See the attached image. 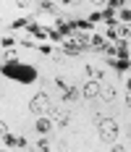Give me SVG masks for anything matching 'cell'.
Wrapping results in <instances>:
<instances>
[{
  "instance_id": "cell-24",
  "label": "cell",
  "mask_w": 131,
  "mask_h": 152,
  "mask_svg": "<svg viewBox=\"0 0 131 152\" xmlns=\"http://www.w3.org/2000/svg\"><path fill=\"white\" fill-rule=\"evenodd\" d=\"M92 3H105V0H92Z\"/></svg>"
},
{
  "instance_id": "cell-9",
  "label": "cell",
  "mask_w": 131,
  "mask_h": 152,
  "mask_svg": "<svg viewBox=\"0 0 131 152\" xmlns=\"http://www.w3.org/2000/svg\"><path fill=\"white\" fill-rule=\"evenodd\" d=\"M116 55H118V58H126V61H129V42H126V39H121V42H118Z\"/></svg>"
},
{
  "instance_id": "cell-16",
  "label": "cell",
  "mask_w": 131,
  "mask_h": 152,
  "mask_svg": "<svg viewBox=\"0 0 131 152\" xmlns=\"http://www.w3.org/2000/svg\"><path fill=\"white\" fill-rule=\"evenodd\" d=\"M13 45H16L13 37H3V47H13Z\"/></svg>"
},
{
  "instance_id": "cell-11",
  "label": "cell",
  "mask_w": 131,
  "mask_h": 152,
  "mask_svg": "<svg viewBox=\"0 0 131 152\" xmlns=\"http://www.w3.org/2000/svg\"><path fill=\"white\" fill-rule=\"evenodd\" d=\"M100 94L108 100V102H110V100H116V89H113V87H108V84H102V87H100Z\"/></svg>"
},
{
  "instance_id": "cell-3",
  "label": "cell",
  "mask_w": 131,
  "mask_h": 152,
  "mask_svg": "<svg viewBox=\"0 0 131 152\" xmlns=\"http://www.w3.org/2000/svg\"><path fill=\"white\" fill-rule=\"evenodd\" d=\"M50 97L45 94V92H40V94H34L31 97V102H29V110L34 113V115H47L50 113Z\"/></svg>"
},
{
  "instance_id": "cell-20",
  "label": "cell",
  "mask_w": 131,
  "mask_h": 152,
  "mask_svg": "<svg viewBox=\"0 0 131 152\" xmlns=\"http://www.w3.org/2000/svg\"><path fill=\"white\" fill-rule=\"evenodd\" d=\"M121 3H123V0H110V8H118Z\"/></svg>"
},
{
  "instance_id": "cell-8",
  "label": "cell",
  "mask_w": 131,
  "mask_h": 152,
  "mask_svg": "<svg viewBox=\"0 0 131 152\" xmlns=\"http://www.w3.org/2000/svg\"><path fill=\"white\" fill-rule=\"evenodd\" d=\"M26 29L31 31V34H34V37H40V39H47V29H40V26H37V24H26Z\"/></svg>"
},
{
  "instance_id": "cell-2",
  "label": "cell",
  "mask_w": 131,
  "mask_h": 152,
  "mask_svg": "<svg viewBox=\"0 0 131 152\" xmlns=\"http://www.w3.org/2000/svg\"><path fill=\"white\" fill-rule=\"evenodd\" d=\"M97 129H100V139L102 142H116V137H118V126H116V121L113 118H97Z\"/></svg>"
},
{
  "instance_id": "cell-15",
  "label": "cell",
  "mask_w": 131,
  "mask_h": 152,
  "mask_svg": "<svg viewBox=\"0 0 131 152\" xmlns=\"http://www.w3.org/2000/svg\"><path fill=\"white\" fill-rule=\"evenodd\" d=\"M3 144H5V147H13V144H18V139L11 137V134H3Z\"/></svg>"
},
{
  "instance_id": "cell-7",
  "label": "cell",
  "mask_w": 131,
  "mask_h": 152,
  "mask_svg": "<svg viewBox=\"0 0 131 152\" xmlns=\"http://www.w3.org/2000/svg\"><path fill=\"white\" fill-rule=\"evenodd\" d=\"M63 100H66V102L79 100V89H76V87H66V89H63Z\"/></svg>"
},
{
  "instance_id": "cell-12",
  "label": "cell",
  "mask_w": 131,
  "mask_h": 152,
  "mask_svg": "<svg viewBox=\"0 0 131 152\" xmlns=\"http://www.w3.org/2000/svg\"><path fill=\"white\" fill-rule=\"evenodd\" d=\"M73 29H76L73 24H68V21H63V18H58V31H60V34H71Z\"/></svg>"
},
{
  "instance_id": "cell-5",
  "label": "cell",
  "mask_w": 131,
  "mask_h": 152,
  "mask_svg": "<svg viewBox=\"0 0 131 152\" xmlns=\"http://www.w3.org/2000/svg\"><path fill=\"white\" fill-rule=\"evenodd\" d=\"M100 81H87V84H84V97H97V94H100Z\"/></svg>"
},
{
  "instance_id": "cell-18",
  "label": "cell",
  "mask_w": 131,
  "mask_h": 152,
  "mask_svg": "<svg viewBox=\"0 0 131 152\" xmlns=\"http://www.w3.org/2000/svg\"><path fill=\"white\" fill-rule=\"evenodd\" d=\"M37 150H42V152H47V150H50V144H47V142H45V139H42V142H40V144H37Z\"/></svg>"
},
{
  "instance_id": "cell-23",
  "label": "cell",
  "mask_w": 131,
  "mask_h": 152,
  "mask_svg": "<svg viewBox=\"0 0 131 152\" xmlns=\"http://www.w3.org/2000/svg\"><path fill=\"white\" fill-rule=\"evenodd\" d=\"M126 89H131V79H129V81H126Z\"/></svg>"
},
{
  "instance_id": "cell-25",
  "label": "cell",
  "mask_w": 131,
  "mask_h": 152,
  "mask_svg": "<svg viewBox=\"0 0 131 152\" xmlns=\"http://www.w3.org/2000/svg\"><path fill=\"white\" fill-rule=\"evenodd\" d=\"M129 137H131V129H129Z\"/></svg>"
},
{
  "instance_id": "cell-21",
  "label": "cell",
  "mask_w": 131,
  "mask_h": 152,
  "mask_svg": "<svg viewBox=\"0 0 131 152\" xmlns=\"http://www.w3.org/2000/svg\"><path fill=\"white\" fill-rule=\"evenodd\" d=\"M66 5H79V0H63Z\"/></svg>"
},
{
  "instance_id": "cell-14",
  "label": "cell",
  "mask_w": 131,
  "mask_h": 152,
  "mask_svg": "<svg viewBox=\"0 0 131 152\" xmlns=\"http://www.w3.org/2000/svg\"><path fill=\"white\" fill-rule=\"evenodd\" d=\"M118 39H129V37H131V26H118Z\"/></svg>"
},
{
  "instance_id": "cell-1",
  "label": "cell",
  "mask_w": 131,
  "mask_h": 152,
  "mask_svg": "<svg viewBox=\"0 0 131 152\" xmlns=\"http://www.w3.org/2000/svg\"><path fill=\"white\" fill-rule=\"evenodd\" d=\"M3 74L11 76V79H18V81H34L37 79V71L31 66H21V63H13V61L3 66Z\"/></svg>"
},
{
  "instance_id": "cell-13",
  "label": "cell",
  "mask_w": 131,
  "mask_h": 152,
  "mask_svg": "<svg viewBox=\"0 0 131 152\" xmlns=\"http://www.w3.org/2000/svg\"><path fill=\"white\" fill-rule=\"evenodd\" d=\"M105 45H108V42H105L102 37H97V34H94V37H92V42H89L92 50H105Z\"/></svg>"
},
{
  "instance_id": "cell-6",
  "label": "cell",
  "mask_w": 131,
  "mask_h": 152,
  "mask_svg": "<svg viewBox=\"0 0 131 152\" xmlns=\"http://www.w3.org/2000/svg\"><path fill=\"white\" fill-rule=\"evenodd\" d=\"M50 126H55L53 118H50V115H47V118L40 115V121H37V131H40V134H47V131H50Z\"/></svg>"
},
{
  "instance_id": "cell-10",
  "label": "cell",
  "mask_w": 131,
  "mask_h": 152,
  "mask_svg": "<svg viewBox=\"0 0 131 152\" xmlns=\"http://www.w3.org/2000/svg\"><path fill=\"white\" fill-rule=\"evenodd\" d=\"M110 66H113V68H116V71H126V68H129L131 63L126 61V58H116V61H113V58H110Z\"/></svg>"
},
{
  "instance_id": "cell-4",
  "label": "cell",
  "mask_w": 131,
  "mask_h": 152,
  "mask_svg": "<svg viewBox=\"0 0 131 152\" xmlns=\"http://www.w3.org/2000/svg\"><path fill=\"white\" fill-rule=\"evenodd\" d=\"M47 115L53 118V123H55V126H68V113H66L63 107H55V105H53Z\"/></svg>"
},
{
  "instance_id": "cell-17",
  "label": "cell",
  "mask_w": 131,
  "mask_h": 152,
  "mask_svg": "<svg viewBox=\"0 0 131 152\" xmlns=\"http://www.w3.org/2000/svg\"><path fill=\"white\" fill-rule=\"evenodd\" d=\"M121 21H131V11L126 8V11H121Z\"/></svg>"
},
{
  "instance_id": "cell-19",
  "label": "cell",
  "mask_w": 131,
  "mask_h": 152,
  "mask_svg": "<svg viewBox=\"0 0 131 152\" xmlns=\"http://www.w3.org/2000/svg\"><path fill=\"white\" fill-rule=\"evenodd\" d=\"M16 5L18 8H29V0H16Z\"/></svg>"
},
{
  "instance_id": "cell-22",
  "label": "cell",
  "mask_w": 131,
  "mask_h": 152,
  "mask_svg": "<svg viewBox=\"0 0 131 152\" xmlns=\"http://www.w3.org/2000/svg\"><path fill=\"white\" fill-rule=\"evenodd\" d=\"M126 105L131 107V89H129V94H126Z\"/></svg>"
}]
</instances>
